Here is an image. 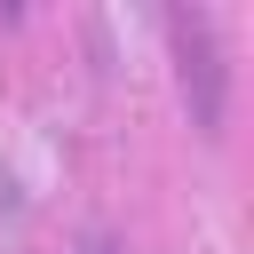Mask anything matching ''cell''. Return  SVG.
Wrapping results in <instances>:
<instances>
[{
	"label": "cell",
	"instance_id": "2",
	"mask_svg": "<svg viewBox=\"0 0 254 254\" xmlns=\"http://www.w3.org/2000/svg\"><path fill=\"white\" fill-rule=\"evenodd\" d=\"M79 254H119V246H111V238H87V246H79Z\"/></svg>",
	"mask_w": 254,
	"mask_h": 254
},
{
	"label": "cell",
	"instance_id": "1",
	"mask_svg": "<svg viewBox=\"0 0 254 254\" xmlns=\"http://www.w3.org/2000/svg\"><path fill=\"white\" fill-rule=\"evenodd\" d=\"M167 32H175V56H183V103H190L198 135H222V56H214L206 16H183V8H175Z\"/></svg>",
	"mask_w": 254,
	"mask_h": 254
}]
</instances>
